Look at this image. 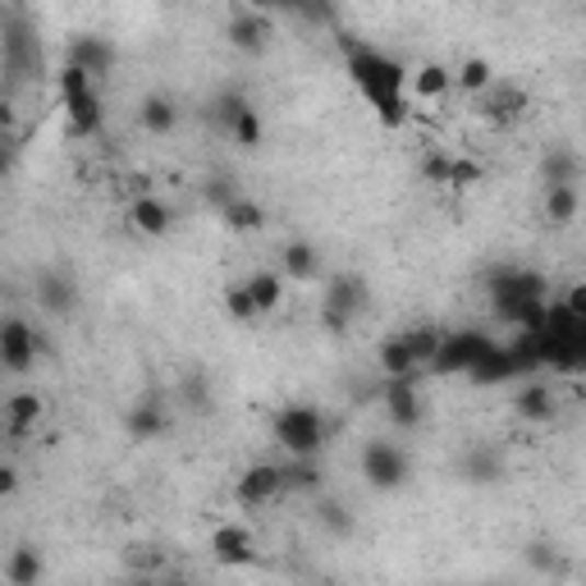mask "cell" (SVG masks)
Returning a JSON list of instances; mask_svg holds the SVG:
<instances>
[{"label":"cell","instance_id":"7","mask_svg":"<svg viewBox=\"0 0 586 586\" xmlns=\"http://www.w3.org/2000/svg\"><path fill=\"white\" fill-rule=\"evenodd\" d=\"M491 340L486 335H476V330H449V340L440 348V358L430 363V371H440V376H453V371H472L491 358Z\"/></svg>","mask_w":586,"mask_h":586},{"label":"cell","instance_id":"2","mask_svg":"<svg viewBox=\"0 0 586 586\" xmlns=\"http://www.w3.org/2000/svg\"><path fill=\"white\" fill-rule=\"evenodd\" d=\"M56 88H60V101H65V115H69V134L73 138H96L101 129H106V111H101V92H96L92 73L65 65L56 73Z\"/></svg>","mask_w":586,"mask_h":586},{"label":"cell","instance_id":"3","mask_svg":"<svg viewBox=\"0 0 586 586\" xmlns=\"http://www.w3.org/2000/svg\"><path fill=\"white\" fill-rule=\"evenodd\" d=\"M275 440L289 458H317L325 445V417L308 403H289L275 413Z\"/></svg>","mask_w":586,"mask_h":586},{"label":"cell","instance_id":"4","mask_svg":"<svg viewBox=\"0 0 586 586\" xmlns=\"http://www.w3.org/2000/svg\"><path fill=\"white\" fill-rule=\"evenodd\" d=\"M527 106H531V96H527V88L514 83V79H495L486 92L472 101L476 119L491 124V129H514V124L527 115Z\"/></svg>","mask_w":586,"mask_h":586},{"label":"cell","instance_id":"26","mask_svg":"<svg viewBox=\"0 0 586 586\" xmlns=\"http://www.w3.org/2000/svg\"><path fill=\"white\" fill-rule=\"evenodd\" d=\"M279 271H285V279H298V285H302V279H317L321 275V257H317V248L312 243H289L285 248V262H279Z\"/></svg>","mask_w":586,"mask_h":586},{"label":"cell","instance_id":"34","mask_svg":"<svg viewBox=\"0 0 586 586\" xmlns=\"http://www.w3.org/2000/svg\"><path fill=\"white\" fill-rule=\"evenodd\" d=\"M468 476H472V481H495V476H499V458L486 453V449L468 453Z\"/></svg>","mask_w":586,"mask_h":586},{"label":"cell","instance_id":"16","mask_svg":"<svg viewBox=\"0 0 586 586\" xmlns=\"http://www.w3.org/2000/svg\"><path fill=\"white\" fill-rule=\"evenodd\" d=\"M37 422H42V399L33 390L5 399V436L10 440H28L33 430H37Z\"/></svg>","mask_w":586,"mask_h":586},{"label":"cell","instance_id":"5","mask_svg":"<svg viewBox=\"0 0 586 586\" xmlns=\"http://www.w3.org/2000/svg\"><path fill=\"white\" fill-rule=\"evenodd\" d=\"M367 312V285L358 275H330L325 285V302H321V321L325 330H335V335H344V330L353 325Z\"/></svg>","mask_w":586,"mask_h":586},{"label":"cell","instance_id":"1","mask_svg":"<svg viewBox=\"0 0 586 586\" xmlns=\"http://www.w3.org/2000/svg\"><path fill=\"white\" fill-rule=\"evenodd\" d=\"M340 50H344V69L353 88L367 96V106L376 111V119L386 124V129H403L407 124V83H413V73H407L394 56H386L380 46L371 42H358V37H340Z\"/></svg>","mask_w":586,"mask_h":586},{"label":"cell","instance_id":"13","mask_svg":"<svg viewBox=\"0 0 586 586\" xmlns=\"http://www.w3.org/2000/svg\"><path fill=\"white\" fill-rule=\"evenodd\" d=\"M211 550L225 568H248V564H257V545H252V531L243 522H225L216 527V537H211Z\"/></svg>","mask_w":586,"mask_h":586},{"label":"cell","instance_id":"17","mask_svg":"<svg viewBox=\"0 0 586 586\" xmlns=\"http://www.w3.org/2000/svg\"><path fill=\"white\" fill-rule=\"evenodd\" d=\"M129 220H134L138 234L161 239L165 229H170V220H174V211L165 207V202H161L157 193H138V197H134V207H129Z\"/></svg>","mask_w":586,"mask_h":586},{"label":"cell","instance_id":"20","mask_svg":"<svg viewBox=\"0 0 586 586\" xmlns=\"http://www.w3.org/2000/svg\"><path fill=\"white\" fill-rule=\"evenodd\" d=\"M138 124L147 134L165 138V134H174V124H180V106H174L165 92H151V96H142V106H138Z\"/></svg>","mask_w":586,"mask_h":586},{"label":"cell","instance_id":"25","mask_svg":"<svg viewBox=\"0 0 586 586\" xmlns=\"http://www.w3.org/2000/svg\"><path fill=\"white\" fill-rule=\"evenodd\" d=\"M248 111H252V101H248L239 88H225V92L211 101V119H216V129H220L225 138L234 134V124H239Z\"/></svg>","mask_w":586,"mask_h":586},{"label":"cell","instance_id":"21","mask_svg":"<svg viewBox=\"0 0 586 586\" xmlns=\"http://www.w3.org/2000/svg\"><path fill=\"white\" fill-rule=\"evenodd\" d=\"M243 289L252 294V308H257V317L262 312H275L279 298H285V271H252L243 279Z\"/></svg>","mask_w":586,"mask_h":586},{"label":"cell","instance_id":"31","mask_svg":"<svg viewBox=\"0 0 586 586\" xmlns=\"http://www.w3.org/2000/svg\"><path fill=\"white\" fill-rule=\"evenodd\" d=\"M225 312L234 317V321H257V308H252V294L243 289V279L225 289Z\"/></svg>","mask_w":586,"mask_h":586},{"label":"cell","instance_id":"22","mask_svg":"<svg viewBox=\"0 0 586 586\" xmlns=\"http://www.w3.org/2000/svg\"><path fill=\"white\" fill-rule=\"evenodd\" d=\"M42 573H46V564H42V550H37V545L10 550V559H5V582H10V586H37Z\"/></svg>","mask_w":586,"mask_h":586},{"label":"cell","instance_id":"35","mask_svg":"<svg viewBox=\"0 0 586 586\" xmlns=\"http://www.w3.org/2000/svg\"><path fill=\"white\" fill-rule=\"evenodd\" d=\"M453 184H458V188L481 184V165H476V161H468V157H458V165H453Z\"/></svg>","mask_w":586,"mask_h":586},{"label":"cell","instance_id":"23","mask_svg":"<svg viewBox=\"0 0 586 586\" xmlns=\"http://www.w3.org/2000/svg\"><path fill=\"white\" fill-rule=\"evenodd\" d=\"M577 170H582V161L573 157L568 147H550L545 151V165H541L545 188H577Z\"/></svg>","mask_w":586,"mask_h":586},{"label":"cell","instance_id":"12","mask_svg":"<svg viewBox=\"0 0 586 586\" xmlns=\"http://www.w3.org/2000/svg\"><path fill=\"white\" fill-rule=\"evenodd\" d=\"M37 308L50 317H69L79 308V285L69 271H42L37 275Z\"/></svg>","mask_w":586,"mask_h":586},{"label":"cell","instance_id":"11","mask_svg":"<svg viewBox=\"0 0 586 586\" xmlns=\"http://www.w3.org/2000/svg\"><path fill=\"white\" fill-rule=\"evenodd\" d=\"M65 65L92 73V79L101 83V79H106V73L115 69V42H111V37H92V33L69 37V56H65Z\"/></svg>","mask_w":586,"mask_h":586},{"label":"cell","instance_id":"36","mask_svg":"<svg viewBox=\"0 0 586 586\" xmlns=\"http://www.w3.org/2000/svg\"><path fill=\"white\" fill-rule=\"evenodd\" d=\"M564 312L577 317V321L586 325V285H573V289L564 294Z\"/></svg>","mask_w":586,"mask_h":586},{"label":"cell","instance_id":"8","mask_svg":"<svg viewBox=\"0 0 586 586\" xmlns=\"http://www.w3.org/2000/svg\"><path fill=\"white\" fill-rule=\"evenodd\" d=\"M225 37H229V46H234V50H243V56H257V50H266V42L275 37V28H271V10L229 5Z\"/></svg>","mask_w":586,"mask_h":586},{"label":"cell","instance_id":"18","mask_svg":"<svg viewBox=\"0 0 586 586\" xmlns=\"http://www.w3.org/2000/svg\"><path fill=\"white\" fill-rule=\"evenodd\" d=\"M514 417L527 422V426H545L554 417V394L550 386H541V380H531V386H522L514 394Z\"/></svg>","mask_w":586,"mask_h":586},{"label":"cell","instance_id":"32","mask_svg":"<svg viewBox=\"0 0 586 586\" xmlns=\"http://www.w3.org/2000/svg\"><path fill=\"white\" fill-rule=\"evenodd\" d=\"M180 399L193 407V413H207L211 407V394H207V380L202 376H184V386H180Z\"/></svg>","mask_w":586,"mask_h":586},{"label":"cell","instance_id":"9","mask_svg":"<svg viewBox=\"0 0 586 586\" xmlns=\"http://www.w3.org/2000/svg\"><path fill=\"white\" fill-rule=\"evenodd\" d=\"M37 353H42V335H37L28 321L10 317L5 325H0V363H5V371L23 376V371L37 363Z\"/></svg>","mask_w":586,"mask_h":586},{"label":"cell","instance_id":"29","mask_svg":"<svg viewBox=\"0 0 586 586\" xmlns=\"http://www.w3.org/2000/svg\"><path fill=\"white\" fill-rule=\"evenodd\" d=\"M577 188H545V220L554 225V229H564V225H573L577 220Z\"/></svg>","mask_w":586,"mask_h":586},{"label":"cell","instance_id":"24","mask_svg":"<svg viewBox=\"0 0 586 586\" xmlns=\"http://www.w3.org/2000/svg\"><path fill=\"white\" fill-rule=\"evenodd\" d=\"M449 88H453V69H449V65H436V60L422 65V69L413 73V83H407V92L422 96V101H440Z\"/></svg>","mask_w":586,"mask_h":586},{"label":"cell","instance_id":"30","mask_svg":"<svg viewBox=\"0 0 586 586\" xmlns=\"http://www.w3.org/2000/svg\"><path fill=\"white\" fill-rule=\"evenodd\" d=\"M453 165H458V157H445V151H426V157H422L426 184H453Z\"/></svg>","mask_w":586,"mask_h":586},{"label":"cell","instance_id":"19","mask_svg":"<svg viewBox=\"0 0 586 586\" xmlns=\"http://www.w3.org/2000/svg\"><path fill=\"white\" fill-rule=\"evenodd\" d=\"M124 426H129V436H134V440H157V436H165L170 413H165V403L142 399V403H134L129 413H124Z\"/></svg>","mask_w":586,"mask_h":586},{"label":"cell","instance_id":"33","mask_svg":"<svg viewBox=\"0 0 586 586\" xmlns=\"http://www.w3.org/2000/svg\"><path fill=\"white\" fill-rule=\"evenodd\" d=\"M229 138H234L239 147H257V142H262V115H257V106H252V111L234 124V134H229Z\"/></svg>","mask_w":586,"mask_h":586},{"label":"cell","instance_id":"28","mask_svg":"<svg viewBox=\"0 0 586 586\" xmlns=\"http://www.w3.org/2000/svg\"><path fill=\"white\" fill-rule=\"evenodd\" d=\"M453 83H458V88H463V92H468V96L476 101L481 92H486V88L495 83V69H491V60H481V56H468L463 65H458Z\"/></svg>","mask_w":586,"mask_h":586},{"label":"cell","instance_id":"27","mask_svg":"<svg viewBox=\"0 0 586 586\" xmlns=\"http://www.w3.org/2000/svg\"><path fill=\"white\" fill-rule=\"evenodd\" d=\"M220 220H225L229 229H239V234H252V229H262V225H266V211H262V202H252V197L239 193V197L220 211Z\"/></svg>","mask_w":586,"mask_h":586},{"label":"cell","instance_id":"15","mask_svg":"<svg viewBox=\"0 0 586 586\" xmlns=\"http://www.w3.org/2000/svg\"><path fill=\"white\" fill-rule=\"evenodd\" d=\"M386 413H390L394 426L417 430V422H422V394H417V386H413V376L390 380V386H386Z\"/></svg>","mask_w":586,"mask_h":586},{"label":"cell","instance_id":"14","mask_svg":"<svg viewBox=\"0 0 586 586\" xmlns=\"http://www.w3.org/2000/svg\"><path fill=\"white\" fill-rule=\"evenodd\" d=\"M376 367L386 371L390 380H403V376H417V371H422L413 344H407V330H394V335L380 340V348H376Z\"/></svg>","mask_w":586,"mask_h":586},{"label":"cell","instance_id":"10","mask_svg":"<svg viewBox=\"0 0 586 586\" xmlns=\"http://www.w3.org/2000/svg\"><path fill=\"white\" fill-rule=\"evenodd\" d=\"M275 495H285V468H279V463H252L239 476V486H234V499L243 508H262Z\"/></svg>","mask_w":586,"mask_h":586},{"label":"cell","instance_id":"6","mask_svg":"<svg viewBox=\"0 0 586 586\" xmlns=\"http://www.w3.org/2000/svg\"><path fill=\"white\" fill-rule=\"evenodd\" d=\"M363 476L376 491H399L407 476H413V458H407L394 440H371L363 449Z\"/></svg>","mask_w":586,"mask_h":586}]
</instances>
